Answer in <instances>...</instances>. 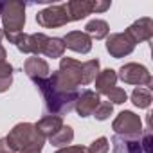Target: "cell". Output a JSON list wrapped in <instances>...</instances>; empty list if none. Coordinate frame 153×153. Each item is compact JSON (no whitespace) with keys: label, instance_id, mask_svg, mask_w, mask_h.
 Returning <instances> with one entry per match:
<instances>
[{"label":"cell","instance_id":"cell-11","mask_svg":"<svg viewBox=\"0 0 153 153\" xmlns=\"http://www.w3.org/2000/svg\"><path fill=\"white\" fill-rule=\"evenodd\" d=\"M99 101L101 99H99V94L96 90H83L78 96L76 103H74V110L78 112L79 117H88V115L94 114V110L97 108Z\"/></svg>","mask_w":153,"mask_h":153},{"label":"cell","instance_id":"cell-18","mask_svg":"<svg viewBox=\"0 0 153 153\" xmlns=\"http://www.w3.org/2000/svg\"><path fill=\"white\" fill-rule=\"evenodd\" d=\"M99 59H88L81 65V85H90L96 81L97 74H99Z\"/></svg>","mask_w":153,"mask_h":153},{"label":"cell","instance_id":"cell-22","mask_svg":"<svg viewBox=\"0 0 153 153\" xmlns=\"http://www.w3.org/2000/svg\"><path fill=\"white\" fill-rule=\"evenodd\" d=\"M13 65H9L7 61L0 63V94H4L11 88L13 85Z\"/></svg>","mask_w":153,"mask_h":153},{"label":"cell","instance_id":"cell-15","mask_svg":"<svg viewBox=\"0 0 153 153\" xmlns=\"http://www.w3.org/2000/svg\"><path fill=\"white\" fill-rule=\"evenodd\" d=\"M61 126H63V119L58 117V115H45V117H42V119L34 124L36 131H38L42 137H45V139L52 137Z\"/></svg>","mask_w":153,"mask_h":153},{"label":"cell","instance_id":"cell-19","mask_svg":"<svg viewBox=\"0 0 153 153\" xmlns=\"http://www.w3.org/2000/svg\"><path fill=\"white\" fill-rule=\"evenodd\" d=\"M72 140H74V130L70 126H65V124L52 137H49V142L52 146H56V148H67Z\"/></svg>","mask_w":153,"mask_h":153},{"label":"cell","instance_id":"cell-30","mask_svg":"<svg viewBox=\"0 0 153 153\" xmlns=\"http://www.w3.org/2000/svg\"><path fill=\"white\" fill-rule=\"evenodd\" d=\"M6 58H7V52H6V49L0 45V63L2 61H6Z\"/></svg>","mask_w":153,"mask_h":153},{"label":"cell","instance_id":"cell-20","mask_svg":"<svg viewBox=\"0 0 153 153\" xmlns=\"http://www.w3.org/2000/svg\"><path fill=\"white\" fill-rule=\"evenodd\" d=\"M63 52H65V43H63V38H49L47 43H45V49L42 54H45L47 58H63Z\"/></svg>","mask_w":153,"mask_h":153},{"label":"cell","instance_id":"cell-12","mask_svg":"<svg viewBox=\"0 0 153 153\" xmlns=\"http://www.w3.org/2000/svg\"><path fill=\"white\" fill-rule=\"evenodd\" d=\"M63 43H65V49H70V51L79 52V54H88L92 51V40L83 31L67 33V36L63 38Z\"/></svg>","mask_w":153,"mask_h":153},{"label":"cell","instance_id":"cell-9","mask_svg":"<svg viewBox=\"0 0 153 153\" xmlns=\"http://www.w3.org/2000/svg\"><path fill=\"white\" fill-rule=\"evenodd\" d=\"M106 51L112 58L121 59L124 56H130L135 51V43L126 33H114L106 36Z\"/></svg>","mask_w":153,"mask_h":153},{"label":"cell","instance_id":"cell-1","mask_svg":"<svg viewBox=\"0 0 153 153\" xmlns=\"http://www.w3.org/2000/svg\"><path fill=\"white\" fill-rule=\"evenodd\" d=\"M36 87L43 97V108L49 115H67L74 110V103L78 99L79 92H65L58 88L49 78L36 81Z\"/></svg>","mask_w":153,"mask_h":153},{"label":"cell","instance_id":"cell-14","mask_svg":"<svg viewBox=\"0 0 153 153\" xmlns=\"http://www.w3.org/2000/svg\"><path fill=\"white\" fill-rule=\"evenodd\" d=\"M92 4H94V0H70V2H67L63 6H65L68 20L78 22V20H83V18H87L88 15L94 13Z\"/></svg>","mask_w":153,"mask_h":153},{"label":"cell","instance_id":"cell-21","mask_svg":"<svg viewBox=\"0 0 153 153\" xmlns=\"http://www.w3.org/2000/svg\"><path fill=\"white\" fill-rule=\"evenodd\" d=\"M151 90L144 88V87H137L133 88L131 92V103L137 106V108H149L151 105Z\"/></svg>","mask_w":153,"mask_h":153},{"label":"cell","instance_id":"cell-17","mask_svg":"<svg viewBox=\"0 0 153 153\" xmlns=\"http://www.w3.org/2000/svg\"><path fill=\"white\" fill-rule=\"evenodd\" d=\"M83 33L88 34L90 40H105L110 34V25H108V22L96 18V20H90L85 25V31Z\"/></svg>","mask_w":153,"mask_h":153},{"label":"cell","instance_id":"cell-16","mask_svg":"<svg viewBox=\"0 0 153 153\" xmlns=\"http://www.w3.org/2000/svg\"><path fill=\"white\" fill-rule=\"evenodd\" d=\"M115 83H117V72L114 68H105L96 78V92L97 94H106L110 88L115 87Z\"/></svg>","mask_w":153,"mask_h":153},{"label":"cell","instance_id":"cell-29","mask_svg":"<svg viewBox=\"0 0 153 153\" xmlns=\"http://www.w3.org/2000/svg\"><path fill=\"white\" fill-rule=\"evenodd\" d=\"M0 153H15V151L11 149V146L7 144L6 137H2V139H0Z\"/></svg>","mask_w":153,"mask_h":153},{"label":"cell","instance_id":"cell-2","mask_svg":"<svg viewBox=\"0 0 153 153\" xmlns=\"http://www.w3.org/2000/svg\"><path fill=\"white\" fill-rule=\"evenodd\" d=\"M114 153H153V133L151 128H144L139 137H112Z\"/></svg>","mask_w":153,"mask_h":153},{"label":"cell","instance_id":"cell-32","mask_svg":"<svg viewBox=\"0 0 153 153\" xmlns=\"http://www.w3.org/2000/svg\"><path fill=\"white\" fill-rule=\"evenodd\" d=\"M2 9H4V2H0V16H2Z\"/></svg>","mask_w":153,"mask_h":153},{"label":"cell","instance_id":"cell-31","mask_svg":"<svg viewBox=\"0 0 153 153\" xmlns=\"http://www.w3.org/2000/svg\"><path fill=\"white\" fill-rule=\"evenodd\" d=\"M2 38H4V31H2V27H0V42H2Z\"/></svg>","mask_w":153,"mask_h":153},{"label":"cell","instance_id":"cell-28","mask_svg":"<svg viewBox=\"0 0 153 153\" xmlns=\"http://www.w3.org/2000/svg\"><path fill=\"white\" fill-rule=\"evenodd\" d=\"M56 153H88V148H85V146H67V148H59Z\"/></svg>","mask_w":153,"mask_h":153},{"label":"cell","instance_id":"cell-24","mask_svg":"<svg viewBox=\"0 0 153 153\" xmlns=\"http://www.w3.org/2000/svg\"><path fill=\"white\" fill-rule=\"evenodd\" d=\"M105 96L108 97V103H112V105H123V103H126V99H128V94L124 92V88H119V87L110 88Z\"/></svg>","mask_w":153,"mask_h":153},{"label":"cell","instance_id":"cell-3","mask_svg":"<svg viewBox=\"0 0 153 153\" xmlns=\"http://www.w3.org/2000/svg\"><path fill=\"white\" fill-rule=\"evenodd\" d=\"M2 31L4 36L7 40H11L13 36L20 34L24 25H25V4L18 2V0H9L4 2V9H2Z\"/></svg>","mask_w":153,"mask_h":153},{"label":"cell","instance_id":"cell-25","mask_svg":"<svg viewBox=\"0 0 153 153\" xmlns=\"http://www.w3.org/2000/svg\"><path fill=\"white\" fill-rule=\"evenodd\" d=\"M108 151H110V142L106 137H99L92 140V144L88 146V153H108Z\"/></svg>","mask_w":153,"mask_h":153},{"label":"cell","instance_id":"cell-27","mask_svg":"<svg viewBox=\"0 0 153 153\" xmlns=\"http://www.w3.org/2000/svg\"><path fill=\"white\" fill-rule=\"evenodd\" d=\"M110 6H112L110 0H94V4H92L94 13H105L110 9Z\"/></svg>","mask_w":153,"mask_h":153},{"label":"cell","instance_id":"cell-26","mask_svg":"<svg viewBox=\"0 0 153 153\" xmlns=\"http://www.w3.org/2000/svg\"><path fill=\"white\" fill-rule=\"evenodd\" d=\"M43 144H45V137H42V135H38L34 140H31L24 149H20L18 153H42V149H43Z\"/></svg>","mask_w":153,"mask_h":153},{"label":"cell","instance_id":"cell-13","mask_svg":"<svg viewBox=\"0 0 153 153\" xmlns=\"http://www.w3.org/2000/svg\"><path fill=\"white\" fill-rule=\"evenodd\" d=\"M24 72L29 76V78L36 83V81H42L45 78H49V63L40 58V56H33V58H27L25 63H24Z\"/></svg>","mask_w":153,"mask_h":153},{"label":"cell","instance_id":"cell-7","mask_svg":"<svg viewBox=\"0 0 153 153\" xmlns=\"http://www.w3.org/2000/svg\"><path fill=\"white\" fill-rule=\"evenodd\" d=\"M40 133L36 131L34 124L33 123H18L7 135H6V140L7 144L11 146V149L16 153L20 149H24L31 140H34Z\"/></svg>","mask_w":153,"mask_h":153},{"label":"cell","instance_id":"cell-8","mask_svg":"<svg viewBox=\"0 0 153 153\" xmlns=\"http://www.w3.org/2000/svg\"><path fill=\"white\" fill-rule=\"evenodd\" d=\"M36 22H38V25H42L45 29H56V27L67 25L70 20L67 16L65 6L63 4H58V6H49V7L38 11Z\"/></svg>","mask_w":153,"mask_h":153},{"label":"cell","instance_id":"cell-23","mask_svg":"<svg viewBox=\"0 0 153 153\" xmlns=\"http://www.w3.org/2000/svg\"><path fill=\"white\" fill-rule=\"evenodd\" d=\"M112 114H114V105L108 103V101H99V105H97V108L94 110L92 115H94L97 121H106Z\"/></svg>","mask_w":153,"mask_h":153},{"label":"cell","instance_id":"cell-10","mask_svg":"<svg viewBox=\"0 0 153 153\" xmlns=\"http://www.w3.org/2000/svg\"><path fill=\"white\" fill-rule=\"evenodd\" d=\"M124 33L133 40L135 45L142 43V42H149L153 38V20L149 16H142V18L135 20Z\"/></svg>","mask_w":153,"mask_h":153},{"label":"cell","instance_id":"cell-5","mask_svg":"<svg viewBox=\"0 0 153 153\" xmlns=\"http://www.w3.org/2000/svg\"><path fill=\"white\" fill-rule=\"evenodd\" d=\"M112 130L121 137H139L142 133V121L131 110H123L112 123Z\"/></svg>","mask_w":153,"mask_h":153},{"label":"cell","instance_id":"cell-6","mask_svg":"<svg viewBox=\"0 0 153 153\" xmlns=\"http://www.w3.org/2000/svg\"><path fill=\"white\" fill-rule=\"evenodd\" d=\"M49 36L43 34V33H33V34H25V33H20L16 36H13L9 40V43H13L20 52L24 54H33V56H40L45 49V43H47Z\"/></svg>","mask_w":153,"mask_h":153},{"label":"cell","instance_id":"cell-4","mask_svg":"<svg viewBox=\"0 0 153 153\" xmlns=\"http://www.w3.org/2000/svg\"><path fill=\"white\" fill-rule=\"evenodd\" d=\"M117 79L128 83V85H135V87H146L148 90H151V74L149 70L140 65V63H124L119 68Z\"/></svg>","mask_w":153,"mask_h":153}]
</instances>
